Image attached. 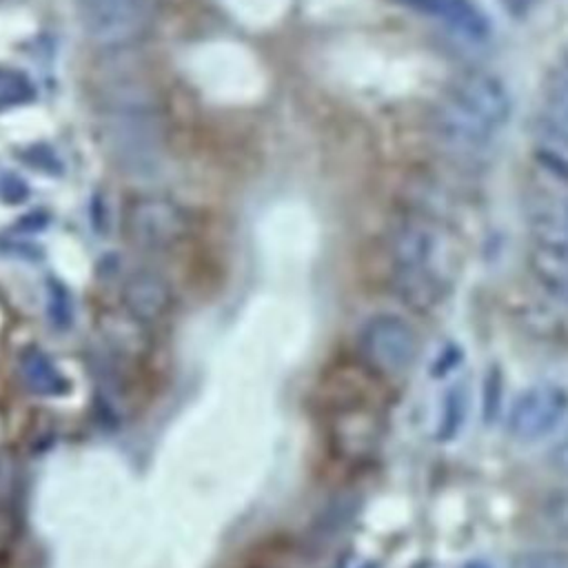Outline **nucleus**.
<instances>
[{
    "mask_svg": "<svg viewBox=\"0 0 568 568\" xmlns=\"http://www.w3.org/2000/svg\"><path fill=\"white\" fill-rule=\"evenodd\" d=\"M180 215L178 211L160 200L138 202L129 217L131 235L142 246H162L171 242L178 233Z\"/></svg>",
    "mask_w": 568,
    "mask_h": 568,
    "instance_id": "6e6552de",
    "label": "nucleus"
},
{
    "mask_svg": "<svg viewBox=\"0 0 568 568\" xmlns=\"http://www.w3.org/2000/svg\"><path fill=\"white\" fill-rule=\"evenodd\" d=\"M501 377L497 371H490L484 382V422H493L499 413V397H501Z\"/></svg>",
    "mask_w": 568,
    "mask_h": 568,
    "instance_id": "dca6fc26",
    "label": "nucleus"
},
{
    "mask_svg": "<svg viewBox=\"0 0 568 568\" xmlns=\"http://www.w3.org/2000/svg\"><path fill=\"white\" fill-rule=\"evenodd\" d=\"M402 4L428 18L444 22L468 40H484L490 33V20L473 0H399Z\"/></svg>",
    "mask_w": 568,
    "mask_h": 568,
    "instance_id": "0eeeda50",
    "label": "nucleus"
},
{
    "mask_svg": "<svg viewBox=\"0 0 568 568\" xmlns=\"http://www.w3.org/2000/svg\"><path fill=\"white\" fill-rule=\"evenodd\" d=\"M364 359L384 375H404L419 351L413 326L393 313L371 317L359 335Z\"/></svg>",
    "mask_w": 568,
    "mask_h": 568,
    "instance_id": "7ed1b4c3",
    "label": "nucleus"
},
{
    "mask_svg": "<svg viewBox=\"0 0 568 568\" xmlns=\"http://www.w3.org/2000/svg\"><path fill=\"white\" fill-rule=\"evenodd\" d=\"M530 262L548 293L568 306V242L537 233Z\"/></svg>",
    "mask_w": 568,
    "mask_h": 568,
    "instance_id": "1a4fd4ad",
    "label": "nucleus"
},
{
    "mask_svg": "<svg viewBox=\"0 0 568 568\" xmlns=\"http://www.w3.org/2000/svg\"><path fill=\"white\" fill-rule=\"evenodd\" d=\"M33 98H36V89L24 73L0 67V109L18 106Z\"/></svg>",
    "mask_w": 568,
    "mask_h": 568,
    "instance_id": "ddd939ff",
    "label": "nucleus"
},
{
    "mask_svg": "<svg viewBox=\"0 0 568 568\" xmlns=\"http://www.w3.org/2000/svg\"><path fill=\"white\" fill-rule=\"evenodd\" d=\"M466 415V395L462 390V386H455L446 393L444 397V408H442V417H439V430H437V439L448 442L457 435L462 422Z\"/></svg>",
    "mask_w": 568,
    "mask_h": 568,
    "instance_id": "4468645a",
    "label": "nucleus"
},
{
    "mask_svg": "<svg viewBox=\"0 0 568 568\" xmlns=\"http://www.w3.org/2000/svg\"><path fill=\"white\" fill-rule=\"evenodd\" d=\"M541 519L559 539L568 541V486L546 493L541 501Z\"/></svg>",
    "mask_w": 568,
    "mask_h": 568,
    "instance_id": "f8f14e48",
    "label": "nucleus"
},
{
    "mask_svg": "<svg viewBox=\"0 0 568 568\" xmlns=\"http://www.w3.org/2000/svg\"><path fill=\"white\" fill-rule=\"evenodd\" d=\"M124 300L133 315H138L140 320H153L166 308L169 288L153 273H138L129 280Z\"/></svg>",
    "mask_w": 568,
    "mask_h": 568,
    "instance_id": "9d476101",
    "label": "nucleus"
},
{
    "mask_svg": "<svg viewBox=\"0 0 568 568\" xmlns=\"http://www.w3.org/2000/svg\"><path fill=\"white\" fill-rule=\"evenodd\" d=\"M20 371L27 386L38 395H60L67 388V382L60 375V371L51 364V359L44 353L36 348L22 353Z\"/></svg>",
    "mask_w": 568,
    "mask_h": 568,
    "instance_id": "9b49d317",
    "label": "nucleus"
},
{
    "mask_svg": "<svg viewBox=\"0 0 568 568\" xmlns=\"http://www.w3.org/2000/svg\"><path fill=\"white\" fill-rule=\"evenodd\" d=\"M510 568H568V552L552 548L524 550L510 559Z\"/></svg>",
    "mask_w": 568,
    "mask_h": 568,
    "instance_id": "2eb2a0df",
    "label": "nucleus"
},
{
    "mask_svg": "<svg viewBox=\"0 0 568 568\" xmlns=\"http://www.w3.org/2000/svg\"><path fill=\"white\" fill-rule=\"evenodd\" d=\"M568 413V390L555 382L528 386L508 410V433L513 439L530 444L552 433Z\"/></svg>",
    "mask_w": 568,
    "mask_h": 568,
    "instance_id": "20e7f679",
    "label": "nucleus"
},
{
    "mask_svg": "<svg viewBox=\"0 0 568 568\" xmlns=\"http://www.w3.org/2000/svg\"><path fill=\"white\" fill-rule=\"evenodd\" d=\"M464 568H493V566H490V564H486V561L475 559V561H468Z\"/></svg>",
    "mask_w": 568,
    "mask_h": 568,
    "instance_id": "a211bd4d",
    "label": "nucleus"
},
{
    "mask_svg": "<svg viewBox=\"0 0 568 568\" xmlns=\"http://www.w3.org/2000/svg\"><path fill=\"white\" fill-rule=\"evenodd\" d=\"M548 459H550V466H552L559 475L568 477V433L552 446Z\"/></svg>",
    "mask_w": 568,
    "mask_h": 568,
    "instance_id": "f3484780",
    "label": "nucleus"
},
{
    "mask_svg": "<svg viewBox=\"0 0 568 568\" xmlns=\"http://www.w3.org/2000/svg\"><path fill=\"white\" fill-rule=\"evenodd\" d=\"M510 118V95L506 87L488 75L466 78L446 98L439 113L444 133L459 144L477 146L495 138Z\"/></svg>",
    "mask_w": 568,
    "mask_h": 568,
    "instance_id": "f257e3e1",
    "label": "nucleus"
},
{
    "mask_svg": "<svg viewBox=\"0 0 568 568\" xmlns=\"http://www.w3.org/2000/svg\"><path fill=\"white\" fill-rule=\"evenodd\" d=\"M537 149L550 169L568 175V67L559 69L544 89Z\"/></svg>",
    "mask_w": 568,
    "mask_h": 568,
    "instance_id": "423d86ee",
    "label": "nucleus"
},
{
    "mask_svg": "<svg viewBox=\"0 0 568 568\" xmlns=\"http://www.w3.org/2000/svg\"><path fill=\"white\" fill-rule=\"evenodd\" d=\"M439 248L435 235L422 226H408L395 237V260L399 273V288L415 306H428L442 291L435 257Z\"/></svg>",
    "mask_w": 568,
    "mask_h": 568,
    "instance_id": "f03ea898",
    "label": "nucleus"
},
{
    "mask_svg": "<svg viewBox=\"0 0 568 568\" xmlns=\"http://www.w3.org/2000/svg\"><path fill=\"white\" fill-rule=\"evenodd\" d=\"M75 9L89 40L115 47L144 29L151 0H75Z\"/></svg>",
    "mask_w": 568,
    "mask_h": 568,
    "instance_id": "39448f33",
    "label": "nucleus"
}]
</instances>
